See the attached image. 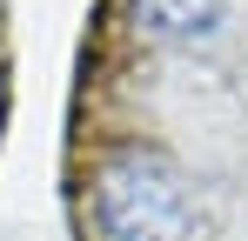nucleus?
Masks as SVG:
<instances>
[{"instance_id":"obj_1","label":"nucleus","mask_w":248,"mask_h":241,"mask_svg":"<svg viewBox=\"0 0 248 241\" xmlns=\"http://www.w3.org/2000/svg\"><path fill=\"white\" fill-rule=\"evenodd\" d=\"M87 214L108 241H202V208L181 167L155 148H127L94 167Z\"/></svg>"},{"instance_id":"obj_2","label":"nucleus","mask_w":248,"mask_h":241,"mask_svg":"<svg viewBox=\"0 0 248 241\" xmlns=\"http://www.w3.org/2000/svg\"><path fill=\"white\" fill-rule=\"evenodd\" d=\"M127 7L148 34H168V40H188L221 20V0H127Z\"/></svg>"}]
</instances>
